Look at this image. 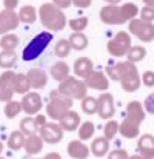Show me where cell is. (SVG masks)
Segmentation results:
<instances>
[{
  "instance_id": "cell-47",
  "label": "cell",
  "mask_w": 154,
  "mask_h": 159,
  "mask_svg": "<svg viewBox=\"0 0 154 159\" xmlns=\"http://www.w3.org/2000/svg\"><path fill=\"white\" fill-rule=\"evenodd\" d=\"M43 159H62V156L57 152H52V153H48L46 156H43Z\"/></svg>"
},
{
  "instance_id": "cell-34",
  "label": "cell",
  "mask_w": 154,
  "mask_h": 159,
  "mask_svg": "<svg viewBox=\"0 0 154 159\" xmlns=\"http://www.w3.org/2000/svg\"><path fill=\"white\" fill-rule=\"evenodd\" d=\"M5 116L8 117V119H14L15 116H19L20 113H22V105H20V102L19 101H14V99H11V101H8L6 102V105H5Z\"/></svg>"
},
{
  "instance_id": "cell-50",
  "label": "cell",
  "mask_w": 154,
  "mask_h": 159,
  "mask_svg": "<svg viewBox=\"0 0 154 159\" xmlns=\"http://www.w3.org/2000/svg\"><path fill=\"white\" fill-rule=\"evenodd\" d=\"M147 6H151V8H154V0H142Z\"/></svg>"
},
{
  "instance_id": "cell-1",
  "label": "cell",
  "mask_w": 154,
  "mask_h": 159,
  "mask_svg": "<svg viewBox=\"0 0 154 159\" xmlns=\"http://www.w3.org/2000/svg\"><path fill=\"white\" fill-rule=\"evenodd\" d=\"M106 76L112 80L120 82L122 88L126 93H134L142 85V80H140L136 63L128 62V60L126 62H117V63L108 66L106 68Z\"/></svg>"
},
{
  "instance_id": "cell-3",
  "label": "cell",
  "mask_w": 154,
  "mask_h": 159,
  "mask_svg": "<svg viewBox=\"0 0 154 159\" xmlns=\"http://www.w3.org/2000/svg\"><path fill=\"white\" fill-rule=\"evenodd\" d=\"M39 19L48 31H62L66 26V16L63 9L57 8L54 3H43L39 8Z\"/></svg>"
},
{
  "instance_id": "cell-6",
  "label": "cell",
  "mask_w": 154,
  "mask_h": 159,
  "mask_svg": "<svg viewBox=\"0 0 154 159\" xmlns=\"http://www.w3.org/2000/svg\"><path fill=\"white\" fill-rule=\"evenodd\" d=\"M73 107V99L62 96L59 91L51 93V101L46 105V114L51 117L52 120H60L66 111H69Z\"/></svg>"
},
{
  "instance_id": "cell-39",
  "label": "cell",
  "mask_w": 154,
  "mask_h": 159,
  "mask_svg": "<svg viewBox=\"0 0 154 159\" xmlns=\"http://www.w3.org/2000/svg\"><path fill=\"white\" fill-rule=\"evenodd\" d=\"M139 14H140V19L142 20H145V22H154V8L151 6H143L140 11H139Z\"/></svg>"
},
{
  "instance_id": "cell-37",
  "label": "cell",
  "mask_w": 154,
  "mask_h": 159,
  "mask_svg": "<svg viewBox=\"0 0 154 159\" xmlns=\"http://www.w3.org/2000/svg\"><path fill=\"white\" fill-rule=\"evenodd\" d=\"M82 111L86 114H96L97 113V99L86 94L82 99Z\"/></svg>"
},
{
  "instance_id": "cell-52",
  "label": "cell",
  "mask_w": 154,
  "mask_h": 159,
  "mask_svg": "<svg viewBox=\"0 0 154 159\" xmlns=\"http://www.w3.org/2000/svg\"><path fill=\"white\" fill-rule=\"evenodd\" d=\"M2 152H3V144H2V141H0V155H2Z\"/></svg>"
},
{
  "instance_id": "cell-4",
  "label": "cell",
  "mask_w": 154,
  "mask_h": 159,
  "mask_svg": "<svg viewBox=\"0 0 154 159\" xmlns=\"http://www.w3.org/2000/svg\"><path fill=\"white\" fill-rule=\"evenodd\" d=\"M57 91L69 99H76V101H82L86 94H88V87L85 85V82L76 76H68L66 79L60 80Z\"/></svg>"
},
{
  "instance_id": "cell-14",
  "label": "cell",
  "mask_w": 154,
  "mask_h": 159,
  "mask_svg": "<svg viewBox=\"0 0 154 159\" xmlns=\"http://www.w3.org/2000/svg\"><path fill=\"white\" fill-rule=\"evenodd\" d=\"M19 25H20V20L15 11H11V9L0 11V36L9 31H14Z\"/></svg>"
},
{
  "instance_id": "cell-11",
  "label": "cell",
  "mask_w": 154,
  "mask_h": 159,
  "mask_svg": "<svg viewBox=\"0 0 154 159\" xmlns=\"http://www.w3.org/2000/svg\"><path fill=\"white\" fill-rule=\"evenodd\" d=\"M14 77L15 73L6 70L0 74V101L8 102L14 96Z\"/></svg>"
},
{
  "instance_id": "cell-27",
  "label": "cell",
  "mask_w": 154,
  "mask_h": 159,
  "mask_svg": "<svg viewBox=\"0 0 154 159\" xmlns=\"http://www.w3.org/2000/svg\"><path fill=\"white\" fill-rule=\"evenodd\" d=\"M25 134L20 131V130H15V131H12L11 134H9V138H8V147L11 148V150H14V152H17V150H20V148H23V145H25Z\"/></svg>"
},
{
  "instance_id": "cell-28",
  "label": "cell",
  "mask_w": 154,
  "mask_h": 159,
  "mask_svg": "<svg viewBox=\"0 0 154 159\" xmlns=\"http://www.w3.org/2000/svg\"><path fill=\"white\" fill-rule=\"evenodd\" d=\"M19 42H20L19 40V36L11 34V33H6L0 39V48L5 50V51H14L19 47Z\"/></svg>"
},
{
  "instance_id": "cell-38",
  "label": "cell",
  "mask_w": 154,
  "mask_h": 159,
  "mask_svg": "<svg viewBox=\"0 0 154 159\" xmlns=\"http://www.w3.org/2000/svg\"><path fill=\"white\" fill-rule=\"evenodd\" d=\"M88 23H90V20H88L86 17H77V19L69 20L68 25H69V28H71L73 33H83V31L86 30Z\"/></svg>"
},
{
  "instance_id": "cell-51",
  "label": "cell",
  "mask_w": 154,
  "mask_h": 159,
  "mask_svg": "<svg viewBox=\"0 0 154 159\" xmlns=\"http://www.w3.org/2000/svg\"><path fill=\"white\" fill-rule=\"evenodd\" d=\"M128 159H142V156L140 155H134V156H130Z\"/></svg>"
},
{
  "instance_id": "cell-22",
  "label": "cell",
  "mask_w": 154,
  "mask_h": 159,
  "mask_svg": "<svg viewBox=\"0 0 154 159\" xmlns=\"http://www.w3.org/2000/svg\"><path fill=\"white\" fill-rule=\"evenodd\" d=\"M69 65L66 63V62H63V60H59V62H55V63H52L51 68H50V74H51L52 79H55L57 82H60V80H63V79H66L68 76H69Z\"/></svg>"
},
{
  "instance_id": "cell-26",
  "label": "cell",
  "mask_w": 154,
  "mask_h": 159,
  "mask_svg": "<svg viewBox=\"0 0 154 159\" xmlns=\"http://www.w3.org/2000/svg\"><path fill=\"white\" fill-rule=\"evenodd\" d=\"M68 42H69L71 48L76 50V51H83L88 47V37L83 33H73L69 36Z\"/></svg>"
},
{
  "instance_id": "cell-32",
  "label": "cell",
  "mask_w": 154,
  "mask_h": 159,
  "mask_svg": "<svg viewBox=\"0 0 154 159\" xmlns=\"http://www.w3.org/2000/svg\"><path fill=\"white\" fill-rule=\"evenodd\" d=\"M94 131H96L94 124L91 120H86V122L79 125V139L80 141H90L94 136Z\"/></svg>"
},
{
  "instance_id": "cell-17",
  "label": "cell",
  "mask_w": 154,
  "mask_h": 159,
  "mask_svg": "<svg viewBox=\"0 0 154 159\" xmlns=\"http://www.w3.org/2000/svg\"><path fill=\"white\" fill-rule=\"evenodd\" d=\"M43 145H45V142H43V139L40 138V134L34 133V134H29V136L25 138V145H23V148H25V152H26L29 156H33V155H39V153L43 150Z\"/></svg>"
},
{
  "instance_id": "cell-15",
  "label": "cell",
  "mask_w": 154,
  "mask_h": 159,
  "mask_svg": "<svg viewBox=\"0 0 154 159\" xmlns=\"http://www.w3.org/2000/svg\"><path fill=\"white\" fill-rule=\"evenodd\" d=\"M26 76H28V80L33 90H42L48 84V73L42 68H31L26 73Z\"/></svg>"
},
{
  "instance_id": "cell-7",
  "label": "cell",
  "mask_w": 154,
  "mask_h": 159,
  "mask_svg": "<svg viewBox=\"0 0 154 159\" xmlns=\"http://www.w3.org/2000/svg\"><path fill=\"white\" fill-rule=\"evenodd\" d=\"M133 47L131 43V36L126 31H119L108 43H106V50L112 57H123L126 56L128 50Z\"/></svg>"
},
{
  "instance_id": "cell-2",
  "label": "cell",
  "mask_w": 154,
  "mask_h": 159,
  "mask_svg": "<svg viewBox=\"0 0 154 159\" xmlns=\"http://www.w3.org/2000/svg\"><path fill=\"white\" fill-rule=\"evenodd\" d=\"M137 5L128 2L123 5H105L99 12V17L105 25H123L131 19L137 17Z\"/></svg>"
},
{
  "instance_id": "cell-44",
  "label": "cell",
  "mask_w": 154,
  "mask_h": 159,
  "mask_svg": "<svg viewBox=\"0 0 154 159\" xmlns=\"http://www.w3.org/2000/svg\"><path fill=\"white\" fill-rule=\"evenodd\" d=\"M3 6H5V9L15 11V8L19 6V0H3Z\"/></svg>"
},
{
  "instance_id": "cell-18",
  "label": "cell",
  "mask_w": 154,
  "mask_h": 159,
  "mask_svg": "<svg viewBox=\"0 0 154 159\" xmlns=\"http://www.w3.org/2000/svg\"><path fill=\"white\" fill-rule=\"evenodd\" d=\"M119 133H120L123 138H126V139H134V138H137L139 133H140V125L136 124L134 120L125 117V119L119 124Z\"/></svg>"
},
{
  "instance_id": "cell-46",
  "label": "cell",
  "mask_w": 154,
  "mask_h": 159,
  "mask_svg": "<svg viewBox=\"0 0 154 159\" xmlns=\"http://www.w3.org/2000/svg\"><path fill=\"white\" fill-rule=\"evenodd\" d=\"M34 122H36V125L40 128V127H43V125L46 124V117H45L43 114H39V113H37V116L34 117Z\"/></svg>"
},
{
  "instance_id": "cell-30",
  "label": "cell",
  "mask_w": 154,
  "mask_h": 159,
  "mask_svg": "<svg viewBox=\"0 0 154 159\" xmlns=\"http://www.w3.org/2000/svg\"><path fill=\"white\" fill-rule=\"evenodd\" d=\"M137 148L142 153H148V152H154V136L153 134H142L137 141Z\"/></svg>"
},
{
  "instance_id": "cell-53",
  "label": "cell",
  "mask_w": 154,
  "mask_h": 159,
  "mask_svg": "<svg viewBox=\"0 0 154 159\" xmlns=\"http://www.w3.org/2000/svg\"><path fill=\"white\" fill-rule=\"evenodd\" d=\"M0 159H5V158H0Z\"/></svg>"
},
{
  "instance_id": "cell-25",
  "label": "cell",
  "mask_w": 154,
  "mask_h": 159,
  "mask_svg": "<svg viewBox=\"0 0 154 159\" xmlns=\"http://www.w3.org/2000/svg\"><path fill=\"white\" fill-rule=\"evenodd\" d=\"M29 90H31V85H29L28 76L25 73H15V77H14V93L25 94Z\"/></svg>"
},
{
  "instance_id": "cell-13",
  "label": "cell",
  "mask_w": 154,
  "mask_h": 159,
  "mask_svg": "<svg viewBox=\"0 0 154 159\" xmlns=\"http://www.w3.org/2000/svg\"><path fill=\"white\" fill-rule=\"evenodd\" d=\"M116 113V107H114V98L111 93L103 91L97 98V114L102 119H111Z\"/></svg>"
},
{
  "instance_id": "cell-29",
  "label": "cell",
  "mask_w": 154,
  "mask_h": 159,
  "mask_svg": "<svg viewBox=\"0 0 154 159\" xmlns=\"http://www.w3.org/2000/svg\"><path fill=\"white\" fill-rule=\"evenodd\" d=\"M145 57H147V50H145V47H140V45L131 47V48L128 50V53H126L128 62H133V63L142 62Z\"/></svg>"
},
{
  "instance_id": "cell-5",
  "label": "cell",
  "mask_w": 154,
  "mask_h": 159,
  "mask_svg": "<svg viewBox=\"0 0 154 159\" xmlns=\"http://www.w3.org/2000/svg\"><path fill=\"white\" fill-rule=\"evenodd\" d=\"M51 40H52L51 33H48V31L39 33L25 47V50H23V60H34V59H37L40 54L46 50V47L51 43Z\"/></svg>"
},
{
  "instance_id": "cell-21",
  "label": "cell",
  "mask_w": 154,
  "mask_h": 159,
  "mask_svg": "<svg viewBox=\"0 0 154 159\" xmlns=\"http://www.w3.org/2000/svg\"><path fill=\"white\" fill-rule=\"evenodd\" d=\"M59 124L63 128V131H76L80 125V116H79V113L69 110L63 114V117L59 120Z\"/></svg>"
},
{
  "instance_id": "cell-42",
  "label": "cell",
  "mask_w": 154,
  "mask_h": 159,
  "mask_svg": "<svg viewBox=\"0 0 154 159\" xmlns=\"http://www.w3.org/2000/svg\"><path fill=\"white\" fill-rule=\"evenodd\" d=\"M143 108H145V111H148V113L154 114V93H151V94L145 99V102H143Z\"/></svg>"
},
{
  "instance_id": "cell-45",
  "label": "cell",
  "mask_w": 154,
  "mask_h": 159,
  "mask_svg": "<svg viewBox=\"0 0 154 159\" xmlns=\"http://www.w3.org/2000/svg\"><path fill=\"white\" fill-rule=\"evenodd\" d=\"M91 3H93V0H73V5L76 8H82V9L91 6Z\"/></svg>"
},
{
  "instance_id": "cell-12",
  "label": "cell",
  "mask_w": 154,
  "mask_h": 159,
  "mask_svg": "<svg viewBox=\"0 0 154 159\" xmlns=\"http://www.w3.org/2000/svg\"><path fill=\"white\" fill-rule=\"evenodd\" d=\"M85 85L96 91H106L109 88V77L102 71H93L83 79Z\"/></svg>"
},
{
  "instance_id": "cell-10",
  "label": "cell",
  "mask_w": 154,
  "mask_h": 159,
  "mask_svg": "<svg viewBox=\"0 0 154 159\" xmlns=\"http://www.w3.org/2000/svg\"><path fill=\"white\" fill-rule=\"evenodd\" d=\"M42 98L39 93L36 91H28L23 94L20 105H22V111H25L28 116H36L40 110H42Z\"/></svg>"
},
{
  "instance_id": "cell-48",
  "label": "cell",
  "mask_w": 154,
  "mask_h": 159,
  "mask_svg": "<svg viewBox=\"0 0 154 159\" xmlns=\"http://www.w3.org/2000/svg\"><path fill=\"white\" fill-rule=\"evenodd\" d=\"M140 156H142V159H154V152H148V153H142Z\"/></svg>"
},
{
  "instance_id": "cell-40",
  "label": "cell",
  "mask_w": 154,
  "mask_h": 159,
  "mask_svg": "<svg viewBox=\"0 0 154 159\" xmlns=\"http://www.w3.org/2000/svg\"><path fill=\"white\" fill-rule=\"evenodd\" d=\"M128 158H130L128 152H126V150H122V148L112 150V152H109V155H108V159H128Z\"/></svg>"
},
{
  "instance_id": "cell-31",
  "label": "cell",
  "mask_w": 154,
  "mask_h": 159,
  "mask_svg": "<svg viewBox=\"0 0 154 159\" xmlns=\"http://www.w3.org/2000/svg\"><path fill=\"white\" fill-rule=\"evenodd\" d=\"M15 63H17V54L14 51L2 50V53H0V68L9 70V68L15 66Z\"/></svg>"
},
{
  "instance_id": "cell-24",
  "label": "cell",
  "mask_w": 154,
  "mask_h": 159,
  "mask_svg": "<svg viewBox=\"0 0 154 159\" xmlns=\"http://www.w3.org/2000/svg\"><path fill=\"white\" fill-rule=\"evenodd\" d=\"M17 16H19V20L22 23L31 25V23H34L37 20V9L33 5H25V6L20 8V11L17 12Z\"/></svg>"
},
{
  "instance_id": "cell-20",
  "label": "cell",
  "mask_w": 154,
  "mask_h": 159,
  "mask_svg": "<svg viewBox=\"0 0 154 159\" xmlns=\"http://www.w3.org/2000/svg\"><path fill=\"white\" fill-rule=\"evenodd\" d=\"M94 71V63L88 57H79L74 62V74L79 79H85L90 73Z\"/></svg>"
},
{
  "instance_id": "cell-35",
  "label": "cell",
  "mask_w": 154,
  "mask_h": 159,
  "mask_svg": "<svg viewBox=\"0 0 154 159\" xmlns=\"http://www.w3.org/2000/svg\"><path fill=\"white\" fill-rule=\"evenodd\" d=\"M71 45H69V42H68V39H60V40H57V43H55V47H54V53L57 57H60V59H63V57H68L69 53H71Z\"/></svg>"
},
{
  "instance_id": "cell-33",
  "label": "cell",
  "mask_w": 154,
  "mask_h": 159,
  "mask_svg": "<svg viewBox=\"0 0 154 159\" xmlns=\"http://www.w3.org/2000/svg\"><path fill=\"white\" fill-rule=\"evenodd\" d=\"M20 131L25 136H29V134H34V133L39 131V127L36 125L33 116H26L25 119H22V122H20Z\"/></svg>"
},
{
  "instance_id": "cell-8",
  "label": "cell",
  "mask_w": 154,
  "mask_h": 159,
  "mask_svg": "<svg viewBox=\"0 0 154 159\" xmlns=\"http://www.w3.org/2000/svg\"><path fill=\"white\" fill-rule=\"evenodd\" d=\"M128 30L133 36H136L142 42H153L154 40V23L153 22H145L142 19H131L128 22Z\"/></svg>"
},
{
  "instance_id": "cell-36",
  "label": "cell",
  "mask_w": 154,
  "mask_h": 159,
  "mask_svg": "<svg viewBox=\"0 0 154 159\" xmlns=\"http://www.w3.org/2000/svg\"><path fill=\"white\" fill-rule=\"evenodd\" d=\"M117 133H119V122L114 120V119H109V120L105 124V127H103V136H105L108 141H112Z\"/></svg>"
},
{
  "instance_id": "cell-19",
  "label": "cell",
  "mask_w": 154,
  "mask_h": 159,
  "mask_svg": "<svg viewBox=\"0 0 154 159\" xmlns=\"http://www.w3.org/2000/svg\"><path fill=\"white\" fill-rule=\"evenodd\" d=\"M145 108L143 105L139 102V101H131L128 105H126V117L134 120L136 124H142L145 120Z\"/></svg>"
},
{
  "instance_id": "cell-23",
  "label": "cell",
  "mask_w": 154,
  "mask_h": 159,
  "mask_svg": "<svg viewBox=\"0 0 154 159\" xmlns=\"http://www.w3.org/2000/svg\"><path fill=\"white\" fill-rule=\"evenodd\" d=\"M90 152H91L94 156H97V158H102L105 155H108V152H109V141H108L105 136L96 138V139L93 141V144H91Z\"/></svg>"
},
{
  "instance_id": "cell-16",
  "label": "cell",
  "mask_w": 154,
  "mask_h": 159,
  "mask_svg": "<svg viewBox=\"0 0 154 159\" xmlns=\"http://www.w3.org/2000/svg\"><path fill=\"white\" fill-rule=\"evenodd\" d=\"M66 152L73 159H86L90 156V153H91L88 145L83 144V141H80V139L71 141L68 144V147H66Z\"/></svg>"
},
{
  "instance_id": "cell-49",
  "label": "cell",
  "mask_w": 154,
  "mask_h": 159,
  "mask_svg": "<svg viewBox=\"0 0 154 159\" xmlns=\"http://www.w3.org/2000/svg\"><path fill=\"white\" fill-rule=\"evenodd\" d=\"M103 2H106L108 5H119L120 3V0H103Z\"/></svg>"
},
{
  "instance_id": "cell-41",
  "label": "cell",
  "mask_w": 154,
  "mask_h": 159,
  "mask_svg": "<svg viewBox=\"0 0 154 159\" xmlns=\"http://www.w3.org/2000/svg\"><path fill=\"white\" fill-rule=\"evenodd\" d=\"M140 80L145 87H154V71H145L142 74Z\"/></svg>"
},
{
  "instance_id": "cell-43",
  "label": "cell",
  "mask_w": 154,
  "mask_h": 159,
  "mask_svg": "<svg viewBox=\"0 0 154 159\" xmlns=\"http://www.w3.org/2000/svg\"><path fill=\"white\" fill-rule=\"evenodd\" d=\"M52 3L60 9H66V8H69L73 5V0H52Z\"/></svg>"
},
{
  "instance_id": "cell-9",
  "label": "cell",
  "mask_w": 154,
  "mask_h": 159,
  "mask_svg": "<svg viewBox=\"0 0 154 159\" xmlns=\"http://www.w3.org/2000/svg\"><path fill=\"white\" fill-rule=\"evenodd\" d=\"M39 134L46 144H59L63 138V128L57 122H46L39 128Z\"/></svg>"
}]
</instances>
